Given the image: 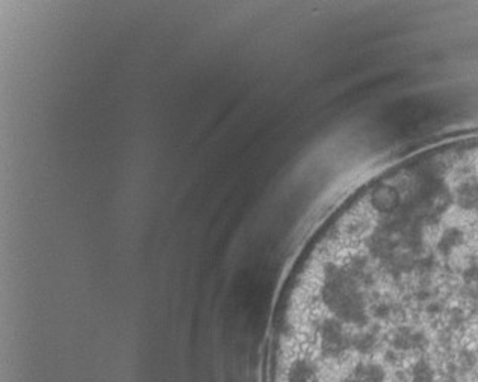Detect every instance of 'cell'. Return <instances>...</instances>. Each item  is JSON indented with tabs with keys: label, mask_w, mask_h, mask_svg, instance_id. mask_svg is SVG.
<instances>
[{
	"label": "cell",
	"mask_w": 478,
	"mask_h": 382,
	"mask_svg": "<svg viewBox=\"0 0 478 382\" xmlns=\"http://www.w3.org/2000/svg\"><path fill=\"white\" fill-rule=\"evenodd\" d=\"M390 343L394 349L401 352L421 351L429 344V338L420 329H415L412 326H399L394 333Z\"/></svg>",
	"instance_id": "cell-1"
},
{
	"label": "cell",
	"mask_w": 478,
	"mask_h": 382,
	"mask_svg": "<svg viewBox=\"0 0 478 382\" xmlns=\"http://www.w3.org/2000/svg\"><path fill=\"white\" fill-rule=\"evenodd\" d=\"M386 373L377 363H358L340 382H385Z\"/></svg>",
	"instance_id": "cell-2"
},
{
	"label": "cell",
	"mask_w": 478,
	"mask_h": 382,
	"mask_svg": "<svg viewBox=\"0 0 478 382\" xmlns=\"http://www.w3.org/2000/svg\"><path fill=\"white\" fill-rule=\"evenodd\" d=\"M411 378L413 382H434L436 381V373H434V369L429 361L421 358L412 366Z\"/></svg>",
	"instance_id": "cell-3"
}]
</instances>
